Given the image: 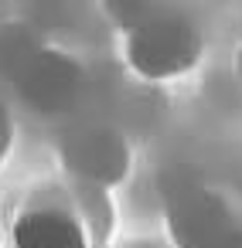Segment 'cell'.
<instances>
[{
  "mask_svg": "<svg viewBox=\"0 0 242 248\" xmlns=\"http://www.w3.org/2000/svg\"><path fill=\"white\" fill-rule=\"evenodd\" d=\"M205 51V34L184 11L147 7L126 28V65L147 82H171L188 75Z\"/></svg>",
  "mask_w": 242,
  "mask_h": 248,
  "instance_id": "6da1fadb",
  "label": "cell"
},
{
  "mask_svg": "<svg viewBox=\"0 0 242 248\" xmlns=\"http://www.w3.org/2000/svg\"><path fill=\"white\" fill-rule=\"evenodd\" d=\"M235 228L239 217L208 187H181L167 197V234L177 248H211Z\"/></svg>",
  "mask_w": 242,
  "mask_h": 248,
  "instance_id": "7a4b0ae2",
  "label": "cell"
},
{
  "mask_svg": "<svg viewBox=\"0 0 242 248\" xmlns=\"http://www.w3.org/2000/svg\"><path fill=\"white\" fill-rule=\"evenodd\" d=\"M62 153H65L69 170L89 190H99V194L106 187H116L130 170V146L109 126H79V129H72L65 136Z\"/></svg>",
  "mask_w": 242,
  "mask_h": 248,
  "instance_id": "3957f363",
  "label": "cell"
},
{
  "mask_svg": "<svg viewBox=\"0 0 242 248\" xmlns=\"http://www.w3.org/2000/svg\"><path fill=\"white\" fill-rule=\"evenodd\" d=\"M11 241L14 248H89V228L69 204L35 201L14 217Z\"/></svg>",
  "mask_w": 242,
  "mask_h": 248,
  "instance_id": "277c9868",
  "label": "cell"
},
{
  "mask_svg": "<svg viewBox=\"0 0 242 248\" xmlns=\"http://www.w3.org/2000/svg\"><path fill=\"white\" fill-rule=\"evenodd\" d=\"M82 89V72L58 51H41L21 75V92L41 112H62Z\"/></svg>",
  "mask_w": 242,
  "mask_h": 248,
  "instance_id": "5b68a950",
  "label": "cell"
},
{
  "mask_svg": "<svg viewBox=\"0 0 242 248\" xmlns=\"http://www.w3.org/2000/svg\"><path fill=\"white\" fill-rule=\"evenodd\" d=\"M11 146H14V119H11V109L0 102V167H4Z\"/></svg>",
  "mask_w": 242,
  "mask_h": 248,
  "instance_id": "8992f818",
  "label": "cell"
},
{
  "mask_svg": "<svg viewBox=\"0 0 242 248\" xmlns=\"http://www.w3.org/2000/svg\"><path fill=\"white\" fill-rule=\"evenodd\" d=\"M211 248H242V224L235 228V231H228L218 245H211Z\"/></svg>",
  "mask_w": 242,
  "mask_h": 248,
  "instance_id": "52a82bcc",
  "label": "cell"
},
{
  "mask_svg": "<svg viewBox=\"0 0 242 248\" xmlns=\"http://www.w3.org/2000/svg\"><path fill=\"white\" fill-rule=\"evenodd\" d=\"M239 78H242V48H239Z\"/></svg>",
  "mask_w": 242,
  "mask_h": 248,
  "instance_id": "ba28073f",
  "label": "cell"
}]
</instances>
